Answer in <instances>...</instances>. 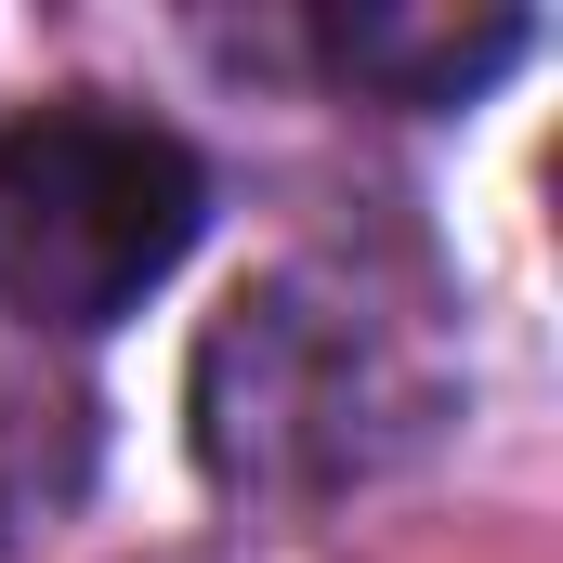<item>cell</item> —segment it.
I'll list each match as a JSON object with an SVG mask.
<instances>
[{
    "mask_svg": "<svg viewBox=\"0 0 563 563\" xmlns=\"http://www.w3.org/2000/svg\"><path fill=\"white\" fill-rule=\"evenodd\" d=\"M197 236H210V157L184 132L92 92L0 132V314H26L40 341L119 328L144 288L184 276Z\"/></svg>",
    "mask_w": 563,
    "mask_h": 563,
    "instance_id": "obj_1",
    "label": "cell"
},
{
    "mask_svg": "<svg viewBox=\"0 0 563 563\" xmlns=\"http://www.w3.org/2000/svg\"><path fill=\"white\" fill-rule=\"evenodd\" d=\"M407 407L380 314L328 276L236 288L197 341V472L223 498H328L407 432Z\"/></svg>",
    "mask_w": 563,
    "mask_h": 563,
    "instance_id": "obj_2",
    "label": "cell"
},
{
    "mask_svg": "<svg viewBox=\"0 0 563 563\" xmlns=\"http://www.w3.org/2000/svg\"><path fill=\"white\" fill-rule=\"evenodd\" d=\"M525 13H328V66L380 106H472L525 66Z\"/></svg>",
    "mask_w": 563,
    "mask_h": 563,
    "instance_id": "obj_3",
    "label": "cell"
},
{
    "mask_svg": "<svg viewBox=\"0 0 563 563\" xmlns=\"http://www.w3.org/2000/svg\"><path fill=\"white\" fill-rule=\"evenodd\" d=\"M79 498H92V394L0 354V563L40 551Z\"/></svg>",
    "mask_w": 563,
    "mask_h": 563,
    "instance_id": "obj_4",
    "label": "cell"
}]
</instances>
